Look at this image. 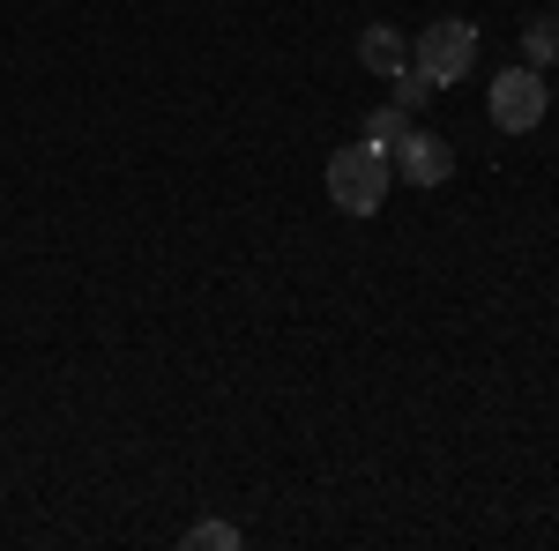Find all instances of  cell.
Segmentation results:
<instances>
[{
	"instance_id": "obj_1",
	"label": "cell",
	"mask_w": 559,
	"mask_h": 551,
	"mask_svg": "<svg viewBox=\"0 0 559 551\" xmlns=\"http://www.w3.org/2000/svg\"><path fill=\"white\" fill-rule=\"evenodd\" d=\"M388 187H395V165H388L381 149L344 142V149L329 157V202H336L344 216H373L388 202Z\"/></svg>"
},
{
	"instance_id": "obj_2",
	"label": "cell",
	"mask_w": 559,
	"mask_h": 551,
	"mask_svg": "<svg viewBox=\"0 0 559 551\" xmlns=\"http://www.w3.org/2000/svg\"><path fill=\"white\" fill-rule=\"evenodd\" d=\"M411 68H418L432 89L463 83V75L477 68V23H463V15H440V23H426V31H418V45H411Z\"/></svg>"
},
{
	"instance_id": "obj_3",
	"label": "cell",
	"mask_w": 559,
	"mask_h": 551,
	"mask_svg": "<svg viewBox=\"0 0 559 551\" xmlns=\"http://www.w3.org/2000/svg\"><path fill=\"white\" fill-rule=\"evenodd\" d=\"M552 112V89L537 68H508V75H492V128L500 134H537V120Z\"/></svg>"
},
{
	"instance_id": "obj_4",
	"label": "cell",
	"mask_w": 559,
	"mask_h": 551,
	"mask_svg": "<svg viewBox=\"0 0 559 551\" xmlns=\"http://www.w3.org/2000/svg\"><path fill=\"white\" fill-rule=\"evenodd\" d=\"M388 165L403 171V179H411V187H448V179H455V142H448V134H432V128H418V120H411V134H403V142H395V149H388Z\"/></svg>"
},
{
	"instance_id": "obj_5",
	"label": "cell",
	"mask_w": 559,
	"mask_h": 551,
	"mask_svg": "<svg viewBox=\"0 0 559 551\" xmlns=\"http://www.w3.org/2000/svg\"><path fill=\"white\" fill-rule=\"evenodd\" d=\"M358 68H373V75H395V68H411V38H403L395 23H373V31L358 38Z\"/></svg>"
},
{
	"instance_id": "obj_6",
	"label": "cell",
	"mask_w": 559,
	"mask_h": 551,
	"mask_svg": "<svg viewBox=\"0 0 559 551\" xmlns=\"http://www.w3.org/2000/svg\"><path fill=\"white\" fill-rule=\"evenodd\" d=\"M522 52H530L522 68H537V75L559 60V23H552V15H530V23H522Z\"/></svg>"
},
{
	"instance_id": "obj_7",
	"label": "cell",
	"mask_w": 559,
	"mask_h": 551,
	"mask_svg": "<svg viewBox=\"0 0 559 551\" xmlns=\"http://www.w3.org/2000/svg\"><path fill=\"white\" fill-rule=\"evenodd\" d=\"M403 134H411V112H403V105H381V112L366 120V149H381V157H388Z\"/></svg>"
},
{
	"instance_id": "obj_8",
	"label": "cell",
	"mask_w": 559,
	"mask_h": 551,
	"mask_svg": "<svg viewBox=\"0 0 559 551\" xmlns=\"http://www.w3.org/2000/svg\"><path fill=\"white\" fill-rule=\"evenodd\" d=\"M179 544L187 551H239V529H231V522H194Z\"/></svg>"
},
{
	"instance_id": "obj_9",
	"label": "cell",
	"mask_w": 559,
	"mask_h": 551,
	"mask_svg": "<svg viewBox=\"0 0 559 551\" xmlns=\"http://www.w3.org/2000/svg\"><path fill=\"white\" fill-rule=\"evenodd\" d=\"M388 83H395V105H403V112H418V105H426V97H432V83H426V75H418V68H395Z\"/></svg>"
}]
</instances>
